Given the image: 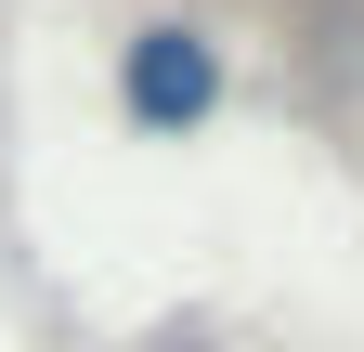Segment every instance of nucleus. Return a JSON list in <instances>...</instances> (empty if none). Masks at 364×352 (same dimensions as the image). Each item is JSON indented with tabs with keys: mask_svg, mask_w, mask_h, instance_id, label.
Listing matches in <instances>:
<instances>
[{
	"mask_svg": "<svg viewBox=\"0 0 364 352\" xmlns=\"http://www.w3.org/2000/svg\"><path fill=\"white\" fill-rule=\"evenodd\" d=\"M144 352H208V339H144Z\"/></svg>",
	"mask_w": 364,
	"mask_h": 352,
	"instance_id": "obj_2",
	"label": "nucleus"
},
{
	"mask_svg": "<svg viewBox=\"0 0 364 352\" xmlns=\"http://www.w3.org/2000/svg\"><path fill=\"white\" fill-rule=\"evenodd\" d=\"M221 39L208 26H182V14H156V26H130L117 39V118L144 130V144H196V130L221 118Z\"/></svg>",
	"mask_w": 364,
	"mask_h": 352,
	"instance_id": "obj_1",
	"label": "nucleus"
}]
</instances>
